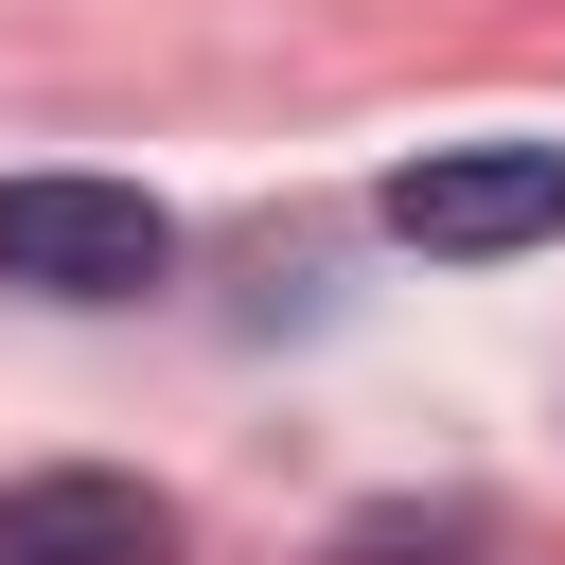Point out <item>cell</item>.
Masks as SVG:
<instances>
[{
	"instance_id": "cell-1",
	"label": "cell",
	"mask_w": 565,
	"mask_h": 565,
	"mask_svg": "<svg viewBox=\"0 0 565 565\" xmlns=\"http://www.w3.org/2000/svg\"><path fill=\"white\" fill-rule=\"evenodd\" d=\"M388 230L424 265H512V247H565V141H424L388 177Z\"/></svg>"
},
{
	"instance_id": "cell-2",
	"label": "cell",
	"mask_w": 565,
	"mask_h": 565,
	"mask_svg": "<svg viewBox=\"0 0 565 565\" xmlns=\"http://www.w3.org/2000/svg\"><path fill=\"white\" fill-rule=\"evenodd\" d=\"M177 265V212L124 177H0V282L35 300H141Z\"/></svg>"
},
{
	"instance_id": "cell-3",
	"label": "cell",
	"mask_w": 565,
	"mask_h": 565,
	"mask_svg": "<svg viewBox=\"0 0 565 565\" xmlns=\"http://www.w3.org/2000/svg\"><path fill=\"white\" fill-rule=\"evenodd\" d=\"M0 565H177V494L159 477H106V459L0 477Z\"/></svg>"
}]
</instances>
